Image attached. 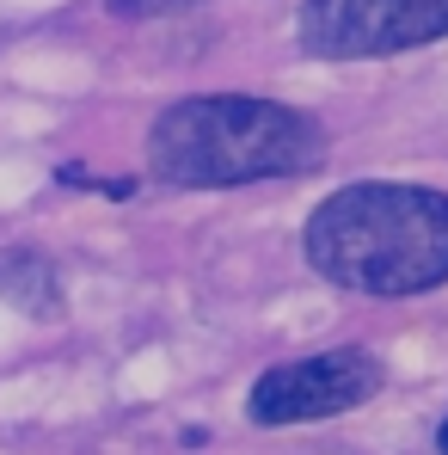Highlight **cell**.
Wrapping results in <instances>:
<instances>
[{
  "label": "cell",
  "mask_w": 448,
  "mask_h": 455,
  "mask_svg": "<svg viewBox=\"0 0 448 455\" xmlns=\"http://www.w3.org/2000/svg\"><path fill=\"white\" fill-rule=\"evenodd\" d=\"M436 450H443V455H448V419H443V431H436Z\"/></svg>",
  "instance_id": "8992f818"
},
{
  "label": "cell",
  "mask_w": 448,
  "mask_h": 455,
  "mask_svg": "<svg viewBox=\"0 0 448 455\" xmlns=\"http://www.w3.org/2000/svg\"><path fill=\"white\" fill-rule=\"evenodd\" d=\"M381 357L363 345H338V351H313L295 363H277L252 381L246 394V419L264 425V431H283V425H313V419H338L350 406H363L381 394Z\"/></svg>",
  "instance_id": "3957f363"
},
{
  "label": "cell",
  "mask_w": 448,
  "mask_h": 455,
  "mask_svg": "<svg viewBox=\"0 0 448 455\" xmlns=\"http://www.w3.org/2000/svg\"><path fill=\"white\" fill-rule=\"evenodd\" d=\"M307 265L357 296H424L448 283V191L344 185L307 216Z\"/></svg>",
  "instance_id": "6da1fadb"
},
{
  "label": "cell",
  "mask_w": 448,
  "mask_h": 455,
  "mask_svg": "<svg viewBox=\"0 0 448 455\" xmlns=\"http://www.w3.org/2000/svg\"><path fill=\"white\" fill-rule=\"evenodd\" d=\"M301 50L326 62H363L448 37V0H301Z\"/></svg>",
  "instance_id": "277c9868"
},
{
  "label": "cell",
  "mask_w": 448,
  "mask_h": 455,
  "mask_svg": "<svg viewBox=\"0 0 448 455\" xmlns=\"http://www.w3.org/2000/svg\"><path fill=\"white\" fill-rule=\"evenodd\" d=\"M178 6H197V0H111V12H123V19H153V12H178Z\"/></svg>",
  "instance_id": "5b68a950"
},
{
  "label": "cell",
  "mask_w": 448,
  "mask_h": 455,
  "mask_svg": "<svg viewBox=\"0 0 448 455\" xmlns=\"http://www.w3.org/2000/svg\"><path fill=\"white\" fill-rule=\"evenodd\" d=\"M326 160V130L277 99H178L153 117L148 166L178 191H233L258 179H295Z\"/></svg>",
  "instance_id": "7a4b0ae2"
}]
</instances>
